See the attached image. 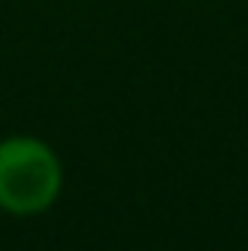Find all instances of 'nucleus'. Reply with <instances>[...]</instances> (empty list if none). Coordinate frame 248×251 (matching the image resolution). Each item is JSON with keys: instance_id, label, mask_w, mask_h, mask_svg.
I'll return each mask as SVG.
<instances>
[{"instance_id": "nucleus-1", "label": "nucleus", "mask_w": 248, "mask_h": 251, "mask_svg": "<svg viewBox=\"0 0 248 251\" xmlns=\"http://www.w3.org/2000/svg\"><path fill=\"white\" fill-rule=\"evenodd\" d=\"M64 191V162L48 140L10 134L0 140V210L6 216H42Z\"/></svg>"}]
</instances>
